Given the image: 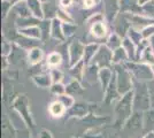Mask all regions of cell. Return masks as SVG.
<instances>
[{"mask_svg":"<svg viewBox=\"0 0 154 138\" xmlns=\"http://www.w3.org/2000/svg\"><path fill=\"white\" fill-rule=\"evenodd\" d=\"M42 20H38L36 19L35 16L32 17H28V19H20L17 17L15 23H16V26L17 29H22V28H28V26H39Z\"/></svg>","mask_w":154,"mask_h":138,"instance_id":"obj_38","label":"cell"},{"mask_svg":"<svg viewBox=\"0 0 154 138\" xmlns=\"http://www.w3.org/2000/svg\"><path fill=\"white\" fill-rule=\"evenodd\" d=\"M13 46H14V43L9 41L7 38H5L2 36V43H1V50L2 51H1V57H9L12 51H13Z\"/></svg>","mask_w":154,"mask_h":138,"instance_id":"obj_41","label":"cell"},{"mask_svg":"<svg viewBox=\"0 0 154 138\" xmlns=\"http://www.w3.org/2000/svg\"><path fill=\"white\" fill-rule=\"evenodd\" d=\"M144 131H154V108L144 112Z\"/></svg>","mask_w":154,"mask_h":138,"instance_id":"obj_32","label":"cell"},{"mask_svg":"<svg viewBox=\"0 0 154 138\" xmlns=\"http://www.w3.org/2000/svg\"><path fill=\"white\" fill-rule=\"evenodd\" d=\"M135 112L134 109V90L127 94L122 96L116 101L114 107L115 113V127L117 129H122L123 125L129 120V118Z\"/></svg>","mask_w":154,"mask_h":138,"instance_id":"obj_1","label":"cell"},{"mask_svg":"<svg viewBox=\"0 0 154 138\" xmlns=\"http://www.w3.org/2000/svg\"><path fill=\"white\" fill-rule=\"evenodd\" d=\"M127 61H129V57L127 52H125V50L123 48V46L113 52V66L114 65L125 63Z\"/></svg>","mask_w":154,"mask_h":138,"instance_id":"obj_35","label":"cell"},{"mask_svg":"<svg viewBox=\"0 0 154 138\" xmlns=\"http://www.w3.org/2000/svg\"><path fill=\"white\" fill-rule=\"evenodd\" d=\"M13 9V4L11 1H1V13H2V19H6L9 12Z\"/></svg>","mask_w":154,"mask_h":138,"instance_id":"obj_47","label":"cell"},{"mask_svg":"<svg viewBox=\"0 0 154 138\" xmlns=\"http://www.w3.org/2000/svg\"><path fill=\"white\" fill-rule=\"evenodd\" d=\"M71 138H79V137H71Z\"/></svg>","mask_w":154,"mask_h":138,"instance_id":"obj_61","label":"cell"},{"mask_svg":"<svg viewBox=\"0 0 154 138\" xmlns=\"http://www.w3.org/2000/svg\"><path fill=\"white\" fill-rule=\"evenodd\" d=\"M51 38L59 41H64L66 37L63 35V30H62V22L59 20L58 17L52 20L51 26Z\"/></svg>","mask_w":154,"mask_h":138,"instance_id":"obj_22","label":"cell"},{"mask_svg":"<svg viewBox=\"0 0 154 138\" xmlns=\"http://www.w3.org/2000/svg\"><path fill=\"white\" fill-rule=\"evenodd\" d=\"M99 22H106V19H105V15L103 13H93L90 17L88 19V23L92 26L94 23H99Z\"/></svg>","mask_w":154,"mask_h":138,"instance_id":"obj_45","label":"cell"},{"mask_svg":"<svg viewBox=\"0 0 154 138\" xmlns=\"http://www.w3.org/2000/svg\"><path fill=\"white\" fill-rule=\"evenodd\" d=\"M147 87L148 92H149V98H151V106H152V108H154V79L148 82Z\"/></svg>","mask_w":154,"mask_h":138,"instance_id":"obj_49","label":"cell"},{"mask_svg":"<svg viewBox=\"0 0 154 138\" xmlns=\"http://www.w3.org/2000/svg\"><path fill=\"white\" fill-rule=\"evenodd\" d=\"M28 6L31 11L32 15L38 19V20H44L43 15V2L40 0H26Z\"/></svg>","mask_w":154,"mask_h":138,"instance_id":"obj_29","label":"cell"},{"mask_svg":"<svg viewBox=\"0 0 154 138\" xmlns=\"http://www.w3.org/2000/svg\"><path fill=\"white\" fill-rule=\"evenodd\" d=\"M121 15L117 16V19L115 20V31L119 36H121L122 38H125L128 36V31L131 28V23L129 22V20L127 19V16L124 14L120 13Z\"/></svg>","mask_w":154,"mask_h":138,"instance_id":"obj_13","label":"cell"},{"mask_svg":"<svg viewBox=\"0 0 154 138\" xmlns=\"http://www.w3.org/2000/svg\"><path fill=\"white\" fill-rule=\"evenodd\" d=\"M12 11L16 14V16L20 17V19H28V17H32L33 16L31 11H30V8L28 6L26 0H22V1H19V2L14 4Z\"/></svg>","mask_w":154,"mask_h":138,"instance_id":"obj_15","label":"cell"},{"mask_svg":"<svg viewBox=\"0 0 154 138\" xmlns=\"http://www.w3.org/2000/svg\"><path fill=\"white\" fill-rule=\"evenodd\" d=\"M123 48L129 57V61H137V46L129 39L128 37L123 38Z\"/></svg>","mask_w":154,"mask_h":138,"instance_id":"obj_30","label":"cell"},{"mask_svg":"<svg viewBox=\"0 0 154 138\" xmlns=\"http://www.w3.org/2000/svg\"><path fill=\"white\" fill-rule=\"evenodd\" d=\"M114 76V70L112 68H100L99 72V83L103 92L107 90L110 81Z\"/></svg>","mask_w":154,"mask_h":138,"instance_id":"obj_19","label":"cell"},{"mask_svg":"<svg viewBox=\"0 0 154 138\" xmlns=\"http://www.w3.org/2000/svg\"><path fill=\"white\" fill-rule=\"evenodd\" d=\"M101 1H103V0H96V2L98 4V5H99V4H101Z\"/></svg>","mask_w":154,"mask_h":138,"instance_id":"obj_58","label":"cell"},{"mask_svg":"<svg viewBox=\"0 0 154 138\" xmlns=\"http://www.w3.org/2000/svg\"><path fill=\"white\" fill-rule=\"evenodd\" d=\"M99 72H100V68L97 65L91 63L85 68L84 78L86 79V82H89L90 84H94L97 82H99Z\"/></svg>","mask_w":154,"mask_h":138,"instance_id":"obj_23","label":"cell"},{"mask_svg":"<svg viewBox=\"0 0 154 138\" xmlns=\"http://www.w3.org/2000/svg\"><path fill=\"white\" fill-rule=\"evenodd\" d=\"M151 1H152V0H138L137 2H138V5L140 7H144L145 5H147L148 2H151Z\"/></svg>","mask_w":154,"mask_h":138,"instance_id":"obj_54","label":"cell"},{"mask_svg":"<svg viewBox=\"0 0 154 138\" xmlns=\"http://www.w3.org/2000/svg\"><path fill=\"white\" fill-rule=\"evenodd\" d=\"M50 74H51V77L53 83H61L62 82V78H63V74L62 72L58 69V68H54V69H51L50 70Z\"/></svg>","mask_w":154,"mask_h":138,"instance_id":"obj_46","label":"cell"},{"mask_svg":"<svg viewBox=\"0 0 154 138\" xmlns=\"http://www.w3.org/2000/svg\"><path fill=\"white\" fill-rule=\"evenodd\" d=\"M32 81L40 89H50L53 84L51 74L50 72H40L32 77Z\"/></svg>","mask_w":154,"mask_h":138,"instance_id":"obj_17","label":"cell"},{"mask_svg":"<svg viewBox=\"0 0 154 138\" xmlns=\"http://www.w3.org/2000/svg\"><path fill=\"white\" fill-rule=\"evenodd\" d=\"M139 138H144V137H139Z\"/></svg>","mask_w":154,"mask_h":138,"instance_id":"obj_62","label":"cell"},{"mask_svg":"<svg viewBox=\"0 0 154 138\" xmlns=\"http://www.w3.org/2000/svg\"><path fill=\"white\" fill-rule=\"evenodd\" d=\"M19 30V33L24 36V37H28L30 39H35V40H40L42 41V31L39 29L38 26H28V28H22V29H17Z\"/></svg>","mask_w":154,"mask_h":138,"instance_id":"obj_26","label":"cell"},{"mask_svg":"<svg viewBox=\"0 0 154 138\" xmlns=\"http://www.w3.org/2000/svg\"><path fill=\"white\" fill-rule=\"evenodd\" d=\"M97 5L98 4L96 2V0H83V8L85 9H91Z\"/></svg>","mask_w":154,"mask_h":138,"instance_id":"obj_52","label":"cell"},{"mask_svg":"<svg viewBox=\"0 0 154 138\" xmlns=\"http://www.w3.org/2000/svg\"><path fill=\"white\" fill-rule=\"evenodd\" d=\"M2 1H11L12 2V0H2Z\"/></svg>","mask_w":154,"mask_h":138,"instance_id":"obj_60","label":"cell"},{"mask_svg":"<svg viewBox=\"0 0 154 138\" xmlns=\"http://www.w3.org/2000/svg\"><path fill=\"white\" fill-rule=\"evenodd\" d=\"M60 7L57 5L55 1L51 2H44L43 4V15H44V20H54L58 16V11Z\"/></svg>","mask_w":154,"mask_h":138,"instance_id":"obj_18","label":"cell"},{"mask_svg":"<svg viewBox=\"0 0 154 138\" xmlns=\"http://www.w3.org/2000/svg\"><path fill=\"white\" fill-rule=\"evenodd\" d=\"M84 138H120L116 131V127L101 125L100 128H92L84 135Z\"/></svg>","mask_w":154,"mask_h":138,"instance_id":"obj_10","label":"cell"},{"mask_svg":"<svg viewBox=\"0 0 154 138\" xmlns=\"http://www.w3.org/2000/svg\"><path fill=\"white\" fill-rule=\"evenodd\" d=\"M96 104H89V103H75V105L68 109L66 113V120L69 118H81L83 120L89 114L93 113V109H96Z\"/></svg>","mask_w":154,"mask_h":138,"instance_id":"obj_7","label":"cell"},{"mask_svg":"<svg viewBox=\"0 0 154 138\" xmlns=\"http://www.w3.org/2000/svg\"><path fill=\"white\" fill-rule=\"evenodd\" d=\"M51 26L52 21L50 20H42L39 23V29L42 31V41L45 43L46 40L51 37Z\"/></svg>","mask_w":154,"mask_h":138,"instance_id":"obj_36","label":"cell"},{"mask_svg":"<svg viewBox=\"0 0 154 138\" xmlns=\"http://www.w3.org/2000/svg\"><path fill=\"white\" fill-rule=\"evenodd\" d=\"M151 98L147 83L136 82L134 85V109L137 112H146L151 109Z\"/></svg>","mask_w":154,"mask_h":138,"instance_id":"obj_4","label":"cell"},{"mask_svg":"<svg viewBox=\"0 0 154 138\" xmlns=\"http://www.w3.org/2000/svg\"><path fill=\"white\" fill-rule=\"evenodd\" d=\"M38 138H53V135H52V132L50 131L48 129L43 128V129H40V131H39Z\"/></svg>","mask_w":154,"mask_h":138,"instance_id":"obj_50","label":"cell"},{"mask_svg":"<svg viewBox=\"0 0 154 138\" xmlns=\"http://www.w3.org/2000/svg\"><path fill=\"white\" fill-rule=\"evenodd\" d=\"M101 44L99 43H89L85 45V50H84V57H83V61L86 66L91 65L92 60L94 58L96 53L98 52L99 47H100Z\"/></svg>","mask_w":154,"mask_h":138,"instance_id":"obj_20","label":"cell"},{"mask_svg":"<svg viewBox=\"0 0 154 138\" xmlns=\"http://www.w3.org/2000/svg\"><path fill=\"white\" fill-rule=\"evenodd\" d=\"M127 37H128L129 39L131 40L136 46H139L141 43H143V40H144L143 35H141V31L140 30H138V29H136V28H134V26L130 28V30L128 31V36H127Z\"/></svg>","mask_w":154,"mask_h":138,"instance_id":"obj_39","label":"cell"},{"mask_svg":"<svg viewBox=\"0 0 154 138\" xmlns=\"http://www.w3.org/2000/svg\"><path fill=\"white\" fill-rule=\"evenodd\" d=\"M139 62L146 63L148 66H154V52L149 45L143 51L140 58H139Z\"/></svg>","mask_w":154,"mask_h":138,"instance_id":"obj_37","label":"cell"},{"mask_svg":"<svg viewBox=\"0 0 154 138\" xmlns=\"http://www.w3.org/2000/svg\"><path fill=\"white\" fill-rule=\"evenodd\" d=\"M12 108L21 116L28 129H33L36 127L35 120L32 118L31 111H30V101L26 94L21 93L17 97H15L12 101Z\"/></svg>","mask_w":154,"mask_h":138,"instance_id":"obj_2","label":"cell"},{"mask_svg":"<svg viewBox=\"0 0 154 138\" xmlns=\"http://www.w3.org/2000/svg\"><path fill=\"white\" fill-rule=\"evenodd\" d=\"M40 1L44 4V2H51V1H55V0H40Z\"/></svg>","mask_w":154,"mask_h":138,"instance_id":"obj_57","label":"cell"},{"mask_svg":"<svg viewBox=\"0 0 154 138\" xmlns=\"http://www.w3.org/2000/svg\"><path fill=\"white\" fill-rule=\"evenodd\" d=\"M144 138H154V131H149L147 133H145Z\"/></svg>","mask_w":154,"mask_h":138,"instance_id":"obj_55","label":"cell"},{"mask_svg":"<svg viewBox=\"0 0 154 138\" xmlns=\"http://www.w3.org/2000/svg\"><path fill=\"white\" fill-rule=\"evenodd\" d=\"M50 91L52 94H54L55 97L62 96L66 93V85H63L62 83H53L52 86L50 87Z\"/></svg>","mask_w":154,"mask_h":138,"instance_id":"obj_43","label":"cell"},{"mask_svg":"<svg viewBox=\"0 0 154 138\" xmlns=\"http://www.w3.org/2000/svg\"><path fill=\"white\" fill-rule=\"evenodd\" d=\"M120 8L122 14H144L143 7L139 6L135 0H120Z\"/></svg>","mask_w":154,"mask_h":138,"instance_id":"obj_14","label":"cell"},{"mask_svg":"<svg viewBox=\"0 0 154 138\" xmlns=\"http://www.w3.org/2000/svg\"><path fill=\"white\" fill-rule=\"evenodd\" d=\"M124 66L128 68L130 74L136 82L140 83H148L152 79H154V75L152 72V67L143 63L139 61H127Z\"/></svg>","mask_w":154,"mask_h":138,"instance_id":"obj_5","label":"cell"},{"mask_svg":"<svg viewBox=\"0 0 154 138\" xmlns=\"http://www.w3.org/2000/svg\"><path fill=\"white\" fill-rule=\"evenodd\" d=\"M2 138H16V130L6 114L2 116Z\"/></svg>","mask_w":154,"mask_h":138,"instance_id":"obj_28","label":"cell"},{"mask_svg":"<svg viewBox=\"0 0 154 138\" xmlns=\"http://www.w3.org/2000/svg\"><path fill=\"white\" fill-rule=\"evenodd\" d=\"M123 130L129 132H136L144 130V112H135L129 118V120L123 125Z\"/></svg>","mask_w":154,"mask_h":138,"instance_id":"obj_11","label":"cell"},{"mask_svg":"<svg viewBox=\"0 0 154 138\" xmlns=\"http://www.w3.org/2000/svg\"><path fill=\"white\" fill-rule=\"evenodd\" d=\"M113 70L115 72L116 83H117V87H119V92L121 96H124L129 92L134 90V85H135V79L132 77V75L130 74L128 68L124 66V63L121 65H114L113 66Z\"/></svg>","mask_w":154,"mask_h":138,"instance_id":"obj_3","label":"cell"},{"mask_svg":"<svg viewBox=\"0 0 154 138\" xmlns=\"http://www.w3.org/2000/svg\"><path fill=\"white\" fill-rule=\"evenodd\" d=\"M85 45L79 40H72L68 46V65L69 68L74 67L78 62L83 61Z\"/></svg>","mask_w":154,"mask_h":138,"instance_id":"obj_8","label":"cell"},{"mask_svg":"<svg viewBox=\"0 0 154 138\" xmlns=\"http://www.w3.org/2000/svg\"><path fill=\"white\" fill-rule=\"evenodd\" d=\"M40 41V40H39ZM38 40H35V39H30V38H28V37H24V36H22V35H17L16 36V38L14 39V44H16V45L19 46V47H22V48H26L28 51L29 50H31L33 47H37L38 46Z\"/></svg>","mask_w":154,"mask_h":138,"instance_id":"obj_27","label":"cell"},{"mask_svg":"<svg viewBox=\"0 0 154 138\" xmlns=\"http://www.w3.org/2000/svg\"><path fill=\"white\" fill-rule=\"evenodd\" d=\"M103 97H105V98H103V101H105V104H107V105L113 104V101L119 100V99L122 97V96L120 94V92H119V87H117V83H116L115 72H114V76H113V78L110 81L107 90L105 91V96H103Z\"/></svg>","mask_w":154,"mask_h":138,"instance_id":"obj_12","label":"cell"},{"mask_svg":"<svg viewBox=\"0 0 154 138\" xmlns=\"http://www.w3.org/2000/svg\"><path fill=\"white\" fill-rule=\"evenodd\" d=\"M91 63L97 65L99 68H112L113 66V51L106 44H101Z\"/></svg>","mask_w":154,"mask_h":138,"instance_id":"obj_6","label":"cell"},{"mask_svg":"<svg viewBox=\"0 0 154 138\" xmlns=\"http://www.w3.org/2000/svg\"><path fill=\"white\" fill-rule=\"evenodd\" d=\"M152 67V72H153V75H154V66H151Z\"/></svg>","mask_w":154,"mask_h":138,"instance_id":"obj_59","label":"cell"},{"mask_svg":"<svg viewBox=\"0 0 154 138\" xmlns=\"http://www.w3.org/2000/svg\"><path fill=\"white\" fill-rule=\"evenodd\" d=\"M135 1H138V0H135Z\"/></svg>","mask_w":154,"mask_h":138,"instance_id":"obj_63","label":"cell"},{"mask_svg":"<svg viewBox=\"0 0 154 138\" xmlns=\"http://www.w3.org/2000/svg\"><path fill=\"white\" fill-rule=\"evenodd\" d=\"M75 0H59V5H60V8H63V9H67L74 4Z\"/></svg>","mask_w":154,"mask_h":138,"instance_id":"obj_51","label":"cell"},{"mask_svg":"<svg viewBox=\"0 0 154 138\" xmlns=\"http://www.w3.org/2000/svg\"><path fill=\"white\" fill-rule=\"evenodd\" d=\"M90 35L97 39L107 37V26L106 22H99L90 26Z\"/></svg>","mask_w":154,"mask_h":138,"instance_id":"obj_24","label":"cell"},{"mask_svg":"<svg viewBox=\"0 0 154 138\" xmlns=\"http://www.w3.org/2000/svg\"><path fill=\"white\" fill-rule=\"evenodd\" d=\"M141 35H143V38L146 40H149L154 36V24L147 26L146 28H144L141 30Z\"/></svg>","mask_w":154,"mask_h":138,"instance_id":"obj_48","label":"cell"},{"mask_svg":"<svg viewBox=\"0 0 154 138\" xmlns=\"http://www.w3.org/2000/svg\"><path fill=\"white\" fill-rule=\"evenodd\" d=\"M57 17H58L62 23H74V19L70 16V14L67 13V11L63 9V8H59L58 16H57Z\"/></svg>","mask_w":154,"mask_h":138,"instance_id":"obj_44","label":"cell"},{"mask_svg":"<svg viewBox=\"0 0 154 138\" xmlns=\"http://www.w3.org/2000/svg\"><path fill=\"white\" fill-rule=\"evenodd\" d=\"M66 93L71 97H81V96H83L84 89L79 81L72 79L66 85Z\"/></svg>","mask_w":154,"mask_h":138,"instance_id":"obj_25","label":"cell"},{"mask_svg":"<svg viewBox=\"0 0 154 138\" xmlns=\"http://www.w3.org/2000/svg\"><path fill=\"white\" fill-rule=\"evenodd\" d=\"M57 100H59V101L67 108V111L70 109L71 107L75 105V103H76V101H75V98L71 97V96H69V94H67V93H64V94H62V96L57 97Z\"/></svg>","mask_w":154,"mask_h":138,"instance_id":"obj_40","label":"cell"},{"mask_svg":"<svg viewBox=\"0 0 154 138\" xmlns=\"http://www.w3.org/2000/svg\"><path fill=\"white\" fill-rule=\"evenodd\" d=\"M106 45L108 46L109 48L114 52L115 50L122 47L123 45V38L121 36H119L116 32H112L107 37V40H106Z\"/></svg>","mask_w":154,"mask_h":138,"instance_id":"obj_31","label":"cell"},{"mask_svg":"<svg viewBox=\"0 0 154 138\" xmlns=\"http://www.w3.org/2000/svg\"><path fill=\"white\" fill-rule=\"evenodd\" d=\"M85 68H86V65L84 63V61H81V62H78V63L75 65L74 67L69 68V72H70V75L74 78L81 82V81L84 78Z\"/></svg>","mask_w":154,"mask_h":138,"instance_id":"obj_33","label":"cell"},{"mask_svg":"<svg viewBox=\"0 0 154 138\" xmlns=\"http://www.w3.org/2000/svg\"><path fill=\"white\" fill-rule=\"evenodd\" d=\"M62 30H63V35L67 38L72 37L77 31V26L75 23H62Z\"/></svg>","mask_w":154,"mask_h":138,"instance_id":"obj_42","label":"cell"},{"mask_svg":"<svg viewBox=\"0 0 154 138\" xmlns=\"http://www.w3.org/2000/svg\"><path fill=\"white\" fill-rule=\"evenodd\" d=\"M48 113L52 118H60L62 116H66V113H67V108L64 107L59 100H54L52 101L51 104L48 105Z\"/></svg>","mask_w":154,"mask_h":138,"instance_id":"obj_21","label":"cell"},{"mask_svg":"<svg viewBox=\"0 0 154 138\" xmlns=\"http://www.w3.org/2000/svg\"><path fill=\"white\" fill-rule=\"evenodd\" d=\"M43 59H44V51L39 46L29 50L28 53H26L28 63L31 65V66H37V65H39L43 61Z\"/></svg>","mask_w":154,"mask_h":138,"instance_id":"obj_16","label":"cell"},{"mask_svg":"<svg viewBox=\"0 0 154 138\" xmlns=\"http://www.w3.org/2000/svg\"><path fill=\"white\" fill-rule=\"evenodd\" d=\"M1 58H2V69H4V70H7V68L9 66L11 61L8 59V57H1Z\"/></svg>","mask_w":154,"mask_h":138,"instance_id":"obj_53","label":"cell"},{"mask_svg":"<svg viewBox=\"0 0 154 138\" xmlns=\"http://www.w3.org/2000/svg\"><path fill=\"white\" fill-rule=\"evenodd\" d=\"M103 11L107 23H114L121 13L120 0H103Z\"/></svg>","mask_w":154,"mask_h":138,"instance_id":"obj_9","label":"cell"},{"mask_svg":"<svg viewBox=\"0 0 154 138\" xmlns=\"http://www.w3.org/2000/svg\"><path fill=\"white\" fill-rule=\"evenodd\" d=\"M62 63V57L59 52H51L46 57V65L48 68L54 69Z\"/></svg>","mask_w":154,"mask_h":138,"instance_id":"obj_34","label":"cell"},{"mask_svg":"<svg viewBox=\"0 0 154 138\" xmlns=\"http://www.w3.org/2000/svg\"><path fill=\"white\" fill-rule=\"evenodd\" d=\"M149 46L152 47V50H153V52H154V36L149 39Z\"/></svg>","mask_w":154,"mask_h":138,"instance_id":"obj_56","label":"cell"}]
</instances>
